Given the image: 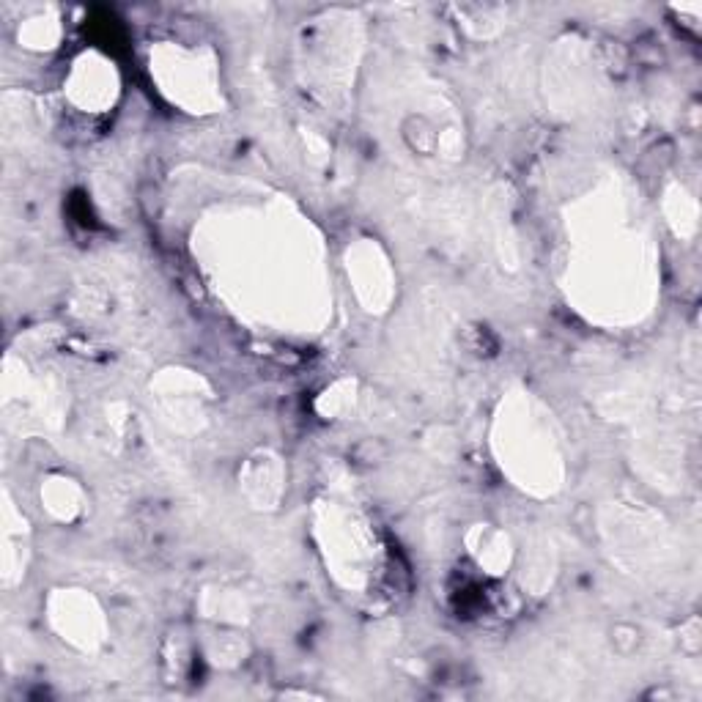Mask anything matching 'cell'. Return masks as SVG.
I'll list each match as a JSON object with an SVG mask.
<instances>
[{"label":"cell","mask_w":702,"mask_h":702,"mask_svg":"<svg viewBox=\"0 0 702 702\" xmlns=\"http://www.w3.org/2000/svg\"><path fill=\"white\" fill-rule=\"evenodd\" d=\"M401 135H404V143L409 149L415 151L417 157H434L439 149V132L437 124L431 121L423 113H415L404 121L401 127Z\"/></svg>","instance_id":"1"}]
</instances>
